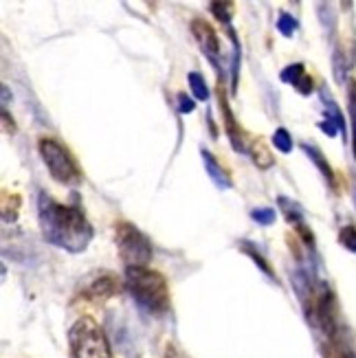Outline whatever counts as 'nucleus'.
<instances>
[{
    "instance_id": "20e7f679",
    "label": "nucleus",
    "mask_w": 356,
    "mask_h": 358,
    "mask_svg": "<svg viewBox=\"0 0 356 358\" xmlns=\"http://www.w3.org/2000/svg\"><path fill=\"white\" fill-rule=\"evenodd\" d=\"M69 345L73 358H115L104 330L90 317H82L71 325Z\"/></svg>"
},
{
    "instance_id": "4468645a",
    "label": "nucleus",
    "mask_w": 356,
    "mask_h": 358,
    "mask_svg": "<svg viewBox=\"0 0 356 358\" xmlns=\"http://www.w3.org/2000/svg\"><path fill=\"white\" fill-rule=\"evenodd\" d=\"M251 157H253V163L259 167V169H269L273 165V154L266 150V145L257 141L253 148H251Z\"/></svg>"
},
{
    "instance_id": "9b49d317",
    "label": "nucleus",
    "mask_w": 356,
    "mask_h": 358,
    "mask_svg": "<svg viewBox=\"0 0 356 358\" xmlns=\"http://www.w3.org/2000/svg\"><path fill=\"white\" fill-rule=\"evenodd\" d=\"M301 148H304V152L308 154V157H311V161L319 167V172L323 174V178L328 180V185H330V187H334V172H332L330 163L326 161V157H323V154H321V150H319L317 145H308V143H304Z\"/></svg>"
},
{
    "instance_id": "f3484780",
    "label": "nucleus",
    "mask_w": 356,
    "mask_h": 358,
    "mask_svg": "<svg viewBox=\"0 0 356 358\" xmlns=\"http://www.w3.org/2000/svg\"><path fill=\"white\" fill-rule=\"evenodd\" d=\"M297 29H299V22L292 18L290 13H280V20H277V31L284 36V38H292L297 34Z\"/></svg>"
},
{
    "instance_id": "4be33fe9",
    "label": "nucleus",
    "mask_w": 356,
    "mask_h": 358,
    "mask_svg": "<svg viewBox=\"0 0 356 358\" xmlns=\"http://www.w3.org/2000/svg\"><path fill=\"white\" fill-rule=\"evenodd\" d=\"M339 242L346 246L350 253H356V227H343L339 231Z\"/></svg>"
},
{
    "instance_id": "a211bd4d",
    "label": "nucleus",
    "mask_w": 356,
    "mask_h": 358,
    "mask_svg": "<svg viewBox=\"0 0 356 358\" xmlns=\"http://www.w3.org/2000/svg\"><path fill=\"white\" fill-rule=\"evenodd\" d=\"M273 145L275 150H280L282 154H288L292 150V138H290V132L286 128H277L273 132Z\"/></svg>"
},
{
    "instance_id": "1a4fd4ad",
    "label": "nucleus",
    "mask_w": 356,
    "mask_h": 358,
    "mask_svg": "<svg viewBox=\"0 0 356 358\" xmlns=\"http://www.w3.org/2000/svg\"><path fill=\"white\" fill-rule=\"evenodd\" d=\"M220 108H222V117H225V128H227V134H229V141L234 145L236 152H246L244 148V134H242V128L238 126V121L234 117V110H231V106L227 101L225 95H220Z\"/></svg>"
},
{
    "instance_id": "f8f14e48",
    "label": "nucleus",
    "mask_w": 356,
    "mask_h": 358,
    "mask_svg": "<svg viewBox=\"0 0 356 358\" xmlns=\"http://www.w3.org/2000/svg\"><path fill=\"white\" fill-rule=\"evenodd\" d=\"M321 95H323L321 101H323V106H326V119L334 123V126L339 128V132L346 134V119L341 115V108L334 103V99H330V95H328L326 90H321Z\"/></svg>"
},
{
    "instance_id": "f03ea898",
    "label": "nucleus",
    "mask_w": 356,
    "mask_h": 358,
    "mask_svg": "<svg viewBox=\"0 0 356 358\" xmlns=\"http://www.w3.org/2000/svg\"><path fill=\"white\" fill-rule=\"evenodd\" d=\"M38 217L44 240L66 253H82L90 244L95 231L80 205H64L49 194L38 196Z\"/></svg>"
},
{
    "instance_id": "7ed1b4c3",
    "label": "nucleus",
    "mask_w": 356,
    "mask_h": 358,
    "mask_svg": "<svg viewBox=\"0 0 356 358\" xmlns=\"http://www.w3.org/2000/svg\"><path fill=\"white\" fill-rule=\"evenodd\" d=\"M126 290L148 315L159 317L172 308L169 284L159 271H150L148 266L126 268Z\"/></svg>"
},
{
    "instance_id": "412c9836",
    "label": "nucleus",
    "mask_w": 356,
    "mask_h": 358,
    "mask_svg": "<svg viewBox=\"0 0 356 358\" xmlns=\"http://www.w3.org/2000/svg\"><path fill=\"white\" fill-rule=\"evenodd\" d=\"M251 217H253V220H255L257 224L269 227V224H273V222H275L277 213H275V209H271V207H257V209H253V211H251Z\"/></svg>"
},
{
    "instance_id": "ddd939ff",
    "label": "nucleus",
    "mask_w": 356,
    "mask_h": 358,
    "mask_svg": "<svg viewBox=\"0 0 356 358\" xmlns=\"http://www.w3.org/2000/svg\"><path fill=\"white\" fill-rule=\"evenodd\" d=\"M240 248H242V251H244V255H249L255 264H257V266L262 268V271H264V275H269L271 279H275V273H273V268H271V264L264 259V255H262L259 251H257V248L251 244V242H246V240H242L240 244H238Z\"/></svg>"
},
{
    "instance_id": "9d476101",
    "label": "nucleus",
    "mask_w": 356,
    "mask_h": 358,
    "mask_svg": "<svg viewBox=\"0 0 356 358\" xmlns=\"http://www.w3.org/2000/svg\"><path fill=\"white\" fill-rule=\"evenodd\" d=\"M200 157H203V161H205V169H207L209 178L215 182V187H220V189H231V187H234V180H231L229 172H227V169L220 165V161L215 159L209 150H200Z\"/></svg>"
},
{
    "instance_id": "393cba45",
    "label": "nucleus",
    "mask_w": 356,
    "mask_h": 358,
    "mask_svg": "<svg viewBox=\"0 0 356 358\" xmlns=\"http://www.w3.org/2000/svg\"><path fill=\"white\" fill-rule=\"evenodd\" d=\"M319 128H321L323 132H326L328 136H336V132H339V128L334 126L332 121H328V119H326V121H321V123H319Z\"/></svg>"
},
{
    "instance_id": "aec40b11",
    "label": "nucleus",
    "mask_w": 356,
    "mask_h": 358,
    "mask_svg": "<svg viewBox=\"0 0 356 358\" xmlns=\"http://www.w3.org/2000/svg\"><path fill=\"white\" fill-rule=\"evenodd\" d=\"M348 103H350V119H352V136H354V159H356V82H350V92H348Z\"/></svg>"
},
{
    "instance_id": "b1692460",
    "label": "nucleus",
    "mask_w": 356,
    "mask_h": 358,
    "mask_svg": "<svg viewBox=\"0 0 356 358\" xmlns=\"http://www.w3.org/2000/svg\"><path fill=\"white\" fill-rule=\"evenodd\" d=\"M297 90L301 92V95H311V92H313V77H311V75H306L304 80L297 84Z\"/></svg>"
},
{
    "instance_id": "5701e85b",
    "label": "nucleus",
    "mask_w": 356,
    "mask_h": 358,
    "mask_svg": "<svg viewBox=\"0 0 356 358\" xmlns=\"http://www.w3.org/2000/svg\"><path fill=\"white\" fill-rule=\"evenodd\" d=\"M194 108H196L194 99H190L187 95H178V110L180 113H192Z\"/></svg>"
},
{
    "instance_id": "39448f33",
    "label": "nucleus",
    "mask_w": 356,
    "mask_h": 358,
    "mask_svg": "<svg viewBox=\"0 0 356 358\" xmlns=\"http://www.w3.org/2000/svg\"><path fill=\"white\" fill-rule=\"evenodd\" d=\"M38 150H40V157L53 180H57L62 185H71V187L82 182L80 165H77L71 150L66 145H62L57 138H51V136L40 138Z\"/></svg>"
},
{
    "instance_id": "6e6552de",
    "label": "nucleus",
    "mask_w": 356,
    "mask_h": 358,
    "mask_svg": "<svg viewBox=\"0 0 356 358\" xmlns=\"http://www.w3.org/2000/svg\"><path fill=\"white\" fill-rule=\"evenodd\" d=\"M192 34L198 40L203 53L211 59V64L218 66V62H220V40H218V36H215L213 27L203 18H194L192 20Z\"/></svg>"
},
{
    "instance_id": "f257e3e1",
    "label": "nucleus",
    "mask_w": 356,
    "mask_h": 358,
    "mask_svg": "<svg viewBox=\"0 0 356 358\" xmlns=\"http://www.w3.org/2000/svg\"><path fill=\"white\" fill-rule=\"evenodd\" d=\"M295 288L304 303L306 319L319 341L323 358H356V341L341 317L336 297L328 282L299 271Z\"/></svg>"
},
{
    "instance_id": "2eb2a0df",
    "label": "nucleus",
    "mask_w": 356,
    "mask_h": 358,
    "mask_svg": "<svg viewBox=\"0 0 356 358\" xmlns=\"http://www.w3.org/2000/svg\"><path fill=\"white\" fill-rule=\"evenodd\" d=\"M282 82L284 84H292L297 88V84L304 80L306 77V69H304V64H299V62H295V64H290V66H286L284 71H282Z\"/></svg>"
},
{
    "instance_id": "6ab92c4d",
    "label": "nucleus",
    "mask_w": 356,
    "mask_h": 358,
    "mask_svg": "<svg viewBox=\"0 0 356 358\" xmlns=\"http://www.w3.org/2000/svg\"><path fill=\"white\" fill-rule=\"evenodd\" d=\"M209 7H211V11H213L215 18H218L225 27L231 24V15H234V5H231V3H211Z\"/></svg>"
},
{
    "instance_id": "423d86ee",
    "label": "nucleus",
    "mask_w": 356,
    "mask_h": 358,
    "mask_svg": "<svg viewBox=\"0 0 356 358\" xmlns=\"http://www.w3.org/2000/svg\"><path fill=\"white\" fill-rule=\"evenodd\" d=\"M115 242L119 248L121 262L126 264V268L148 266L152 259V244L145 238V233L138 231L128 220H119L115 224Z\"/></svg>"
},
{
    "instance_id": "0eeeda50",
    "label": "nucleus",
    "mask_w": 356,
    "mask_h": 358,
    "mask_svg": "<svg viewBox=\"0 0 356 358\" xmlns=\"http://www.w3.org/2000/svg\"><path fill=\"white\" fill-rule=\"evenodd\" d=\"M119 286H121V282L113 273L99 271V273L92 275L90 279H86V284L80 288V297L86 299V301H92V303H101L108 297L117 294Z\"/></svg>"
},
{
    "instance_id": "dca6fc26",
    "label": "nucleus",
    "mask_w": 356,
    "mask_h": 358,
    "mask_svg": "<svg viewBox=\"0 0 356 358\" xmlns=\"http://www.w3.org/2000/svg\"><path fill=\"white\" fill-rule=\"evenodd\" d=\"M190 86H192V92H194V97L198 99V101H207L209 99V88H207V84H205V80H203V75L200 73H190Z\"/></svg>"
}]
</instances>
